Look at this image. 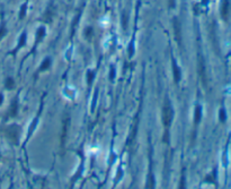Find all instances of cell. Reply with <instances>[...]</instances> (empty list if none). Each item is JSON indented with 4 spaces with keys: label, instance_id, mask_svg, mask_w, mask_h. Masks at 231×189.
I'll return each mask as SVG.
<instances>
[{
    "label": "cell",
    "instance_id": "cell-9",
    "mask_svg": "<svg viewBox=\"0 0 231 189\" xmlns=\"http://www.w3.org/2000/svg\"><path fill=\"white\" fill-rule=\"evenodd\" d=\"M52 65V61L50 58H45L41 64V67H40V71H43V70H46V69H49L50 66Z\"/></svg>",
    "mask_w": 231,
    "mask_h": 189
},
{
    "label": "cell",
    "instance_id": "cell-22",
    "mask_svg": "<svg viewBox=\"0 0 231 189\" xmlns=\"http://www.w3.org/2000/svg\"><path fill=\"white\" fill-rule=\"evenodd\" d=\"M2 100H4V98H2V94H0V104L2 103Z\"/></svg>",
    "mask_w": 231,
    "mask_h": 189
},
{
    "label": "cell",
    "instance_id": "cell-3",
    "mask_svg": "<svg viewBox=\"0 0 231 189\" xmlns=\"http://www.w3.org/2000/svg\"><path fill=\"white\" fill-rule=\"evenodd\" d=\"M7 137L14 144H18L19 139V128L18 126H11L7 129Z\"/></svg>",
    "mask_w": 231,
    "mask_h": 189
},
{
    "label": "cell",
    "instance_id": "cell-18",
    "mask_svg": "<svg viewBox=\"0 0 231 189\" xmlns=\"http://www.w3.org/2000/svg\"><path fill=\"white\" fill-rule=\"evenodd\" d=\"M85 34H86V38H87V39L92 38V27H88V29H86Z\"/></svg>",
    "mask_w": 231,
    "mask_h": 189
},
{
    "label": "cell",
    "instance_id": "cell-21",
    "mask_svg": "<svg viewBox=\"0 0 231 189\" xmlns=\"http://www.w3.org/2000/svg\"><path fill=\"white\" fill-rule=\"evenodd\" d=\"M6 34V29H5V26L4 25H1V27H0V39L2 38L4 35Z\"/></svg>",
    "mask_w": 231,
    "mask_h": 189
},
{
    "label": "cell",
    "instance_id": "cell-10",
    "mask_svg": "<svg viewBox=\"0 0 231 189\" xmlns=\"http://www.w3.org/2000/svg\"><path fill=\"white\" fill-rule=\"evenodd\" d=\"M45 36V29L44 27H40L37 29V33H36V43L41 42L42 40L44 39Z\"/></svg>",
    "mask_w": 231,
    "mask_h": 189
},
{
    "label": "cell",
    "instance_id": "cell-12",
    "mask_svg": "<svg viewBox=\"0 0 231 189\" xmlns=\"http://www.w3.org/2000/svg\"><path fill=\"white\" fill-rule=\"evenodd\" d=\"M147 188L151 189L154 188V177H153L152 172H150L148 175V181H147Z\"/></svg>",
    "mask_w": 231,
    "mask_h": 189
},
{
    "label": "cell",
    "instance_id": "cell-20",
    "mask_svg": "<svg viewBox=\"0 0 231 189\" xmlns=\"http://www.w3.org/2000/svg\"><path fill=\"white\" fill-rule=\"evenodd\" d=\"M178 188H180V189L185 188V175H182V178H180V184H179V186H178Z\"/></svg>",
    "mask_w": 231,
    "mask_h": 189
},
{
    "label": "cell",
    "instance_id": "cell-19",
    "mask_svg": "<svg viewBox=\"0 0 231 189\" xmlns=\"http://www.w3.org/2000/svg\"><path fill=\"white\" fill-rule=\"evenodd\" d=\"M110 79L111 80H114V78H115V68L114 67H111V71H110Z\"/></svg>",
    "mask_w": 231,
    "mask_h": 189
},
{
    "label": "cell",
    "instance_id": "cell-7",
    "mask_svg": "<svg viewBox=\"0 0 231 189\" xmlns=\"http://www.w3.org/2000/svg\"><path fill=\"white\" fill-rule=\"evenodd\" d=\"M202 119V108L200 105L195 107V112H194V123L195 125H199L200 121Z\"/></svg>",
    "mask_w": 231,
    "mask_h": 189
},
{
    "label": "cell",
    "instance_id": "cell-14",
    "mask_svg": "<svg viewBox=\"0 0 231 189\" xmlns=\"http://www.w3.org/2000/svg\"><path fill=\"white\" fill-rule=\"evenodd\" d=\"M6 87H7L8 90H13V88L15 87V82L11 77H9V78L6 79Z\"/></svg>",
    "mask_w": 231,
    "mask_h": 189
},
{
    "label": "cell",
    "instance_id": "cell-17",
    "mask_svg": "<svg viewBox=\"0 0 231 189\" xmlns=\"http://www.w3.org/2000/svg\"><path fill=\"white\" fill-rule=\"evenodd\" d=\"M26 42V34L23 33L22 34V36H20V40H19V43H18V48H22L25 44Z\"/></svg>",
    "mask_w": 231,
    "mask_h": 189
},
{
    "label": "cell",
    "instance_id": "cell-1",
    "mask_svg": "<svg viewBox=\"0 0 231 189\" xmlns=\"http://www.w3.org/2000/svg\"><path fill=\"white\" fill-rule=\"evenodd\" d=\"M172 118H174V110L170 104V101L168 100V98H166L162 107V122L165 125V127L168 128L170 126Z\"/></svg>",
    "mask_w": 231,
    "mask_h": 189
},
{
    "label": "cell",
    "instance_id": "cell-15",
    "mask_svg": "<svg viewBox=\"0 0 231 189\" xmlns=\"http://www.w3.org/2000/svg\"><path fill=\"white\" fill-rule=\"evenodd\" d=\"M219 119H220V121H221V122H224V121H226V110L224 109L220 110V112H219Z\"/></svg>",
    "mask_w": 231,
    "mask_h": 189
},
{
    "label": "cell",
    "instance_id": "cell-11",
    "mask_svg": "<svg viewBox=\"0 0 231 189\" xmlns=\"http://www.w3.org/2000/svg\"><path fill=\"white\" fill-rule=\"evenodd\" d=\"M17 109H18L17 100H14L13 103H11V107H10V116H11V117H15V116L17 114Z\"/></svg>",
    "mask_w": 231,
    "mask_h": 189
},
{
    "label": "cell",
    "instance_id": "cell-13",
    "mask_svg": "<svg viewBox=\"0 0 231 189\" xmlns=\"http://www.w3.org/2000/svg\"><path fill=\"white\" fill-rule=\"evenodd\" d=\"M95 78V71L92 70H88L87 71V83L89 85H92V80Z\"/></svg>",
    "mask_w": 231,
    "mask_h": 189
},
{
    "label": "cell",
    "instance_id": "cell-8",
    "mask_svg": "<svg viewBox=\"0 0 231 189\" xmlns=\"http://www.w3.org/2000/svg\"><path fill=\"white\" fill-rule=\"evenodd\" d=\"M69 123H70V119L67 117V118H64V120H63V132H62V146L64 145V142H65V136H67V130H68V126H69Z\"/></svg>",
    "mask_w": 231,
    "mask_h": 189
},
{
    "label": "cell",
    "instance_id": "cell-6",
    "mask_svg": "<svg viewBox=\"0 0 231 189\" xmlns=\"http://www.w3.org/2000/svg\"><path fill=\"white\" fill-rule=\"evenodd\" d=\"M172 73H174V80H175V83H178L180 80L182 75H180V68L178 67L175 59H172Z\"/></svg>",
    "mask_w": 231,
    "mask_h": 189
},
{
    "label": "cell",
    "instance_id": "cell-16",
    "mask_svg": "<svg viewBox=\"0 0 231 189\" xmlns=\"http://www.w3.org/2000/svg\"><path fill=\"white\" fill-rule=\"evenodd\" d=\"M133 54H134V43L133 41H131L129 44V57H133Z\"/></svg>",
    "mask_w": 231,
    "mask_h": 189
},
{
    "label": "cell",
    "instance_id": "cell-2",
    "mask_svg": "<svg viewBox=\"0 0 231 189\" xmlns=\"http://www.w3.org/2000/svg\"><path fill=\"white\" fill-rule=\"evenodd\" d=\"M197 70H199L200 77L203 82V85L206 86V70H205V62L202 57V54H199V62H197Z\"/></svg>",
    "mask_w": 231,
    "mask_h": 189
},
{
    "label": "cell",
    "instance_id": "cell-4",
    "mask_svg": "<svg viewBox=\"0 0 231 189\" xmlns=\"http://www.w3.org/2000/svg\"><path fill=\"white\" fill-rule=\"evenodd\" d=\"M221 16L224 20L229 19V16H230V1L229 0H223V2H222Z\"/></svg>",
    "mask_w": 231,
    "mask_h": 189
},
{
    "label": "cell",
    "instance_id": "cell-5",
    "mask_svg": "<svg viewBox=\"0 0 231 189\" xmlns=\"http://www.w3.org/2000/svg\"><path fill=\"white\" fill-rule=\"evenodd\" d=\"M174 32H175V40L178 44H182V29H180V24L177 19H174Z\"/></svg>",
    "mask_w": 231,
    "mask_h": 189
}]
</instances>
